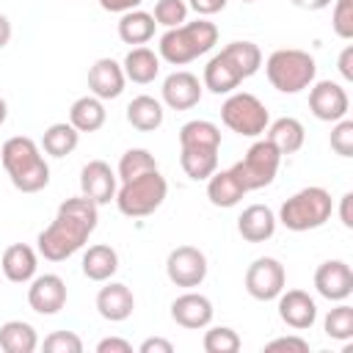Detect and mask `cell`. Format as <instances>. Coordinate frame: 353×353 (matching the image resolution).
Instances as JSON below:
<instances>
[{"label": "cell", "mask_w": 353, "mask_h": 353, "mask_svg": "<svg viewBox=\"0 0 353 353\" xmlns=\"http://www.w3.org/2000/svg\"><path fill=\"white\" fill-rule=\"evenodd\" d=\"M215 44H218L215 22L199 17L196 22H182L176 28H165V33L160 36V44H157V55H160V61H165L171 66H185V63L196 61L199 55H207Z\"/></svg>", "instance_id": "3"}, {"label": "cell", "mask_w": 353, "mask_h": 353, "mask_svg": "<svg viewBox=\"0 0 353 353\" xmlns=\"http://www.w3.org/2000/svg\"><path fill=\"white\" fill-rule=\"evenodd\" d=\"M221 121L237 135L256 138L268 130L270 113L259 97H254L248 91H232L221 105Z\"/></svg>", "instance_id": "7"}, {"label": "cell", "mask_w": 353, "mask_h": 353, "mask_svg": "<svg viewBox=\"0 0 353 353\" xmlns=\"http://www.w3.org/2000/svg\"><path fill=\"white\" fill-rule=\"evenodd\" d=\"M331 212H334L331 193L320 185H309L292 193L279 207L276 221L290 232H309V229H320L331 218Z\"/></svg>", "instance_id": "4"}, {"label": "cell", "mask_w": 353, "mask_h": 353, "mask_svg": "<svg viewBox=\"0 0 353 353\" xmlns=\"http://www.w3.org/2000/svg\"><path fill=\"white\" fill-rule=\"evenodd\" d=\"M121 69H124V77L127 80H132V83H138V85H146V83H152L157 74H160V55L154 52V50H149V47H132L127 55H124V61H121Z\"/></svg>", "instance_id": "24"}, {"label": "cell", "mask_w": 353, "mask_h": 353, "mask_svg": "<svg viewBox=\"0 0 353 353\" xmlns=\"http://www.w3.org/2000/svg\"><path fill=\"white\" fill-rule=\"evenodd\" d=\"M243 3H256V0H243Z\"/></svg>", "instance_id": "52"}, {"label": "cell", "mask_w": 353, "mask_h": 353, "mask_svg": "<svg viewBox=\"0 0 353 353\" xmlns=\"http://www.w3.org/2000/svg\"><path fill=\"white\" fill-rule=\"evenodd\" d=\"M165 119V110H163V102L149 97V94H141V97H132V102L127 105V121L130 127L141 130V132H152L163 124Z\"/></svg>", "instance_id": "28"}, {"label": "cell", "mask_w": 353, "mask_h": 353, "mask_svg": "<svg viewBox=\"0 0 353 353\" xmlns=\"http://www.w3.org/2000/svg\"><path fill=\"white\" fill-rule=\"evenodd\" d=\"M331 149L339 157H353V121L345 116L331 127Z\"/></svg>", "instance_id": "41"}, {"label": "cell", "mask_w": 353, "mask_h": 353, "mask_svg": "<svg viewBox=\"0 0 353 353\" xmlns=\"http://www.w3.org/2000/svg\"><path fill=\"white\" fill-rule=\"evenodd\" d=\"M154 25H157V22H154V17H152L149 11L132 8V11H124V14H121L116 30H119V39H121L124 44L141 47V44H146V41L154 36Z\"/></svg>", "instance_id": "29"}, {"label": "cell", "mask_w": 353, "mask_h": 353, "mask_svg": "<svg viewBox=\"0 0 353 353\" xmlns=\"http://www.w3.org/2000/svg\"><path fill=\"white\" fill-rule=\"evenodd\" d=\"M323 331H325L331 339L347 342V339L353 336V306H347V303L339 301V306H334V309L325 314Z\"/></svg>", "instance_id": "37"}, {"label": "cell", "mask_w": 353, "mask_h": 353, "mask_svg": "<svg viewBox=\"0 0 353 353\" xmlns=\"http://www.w3.org/2000/svg\"><path fill=\"white\" fill-rule=\"evenodd\" d=\"M119 270V254L113 245L108 243H97L88 245V251L83 254V276L91 281H108L113 279Z\"/></svg>", "instance_id": "26"}, {"label": "cell", "mask_w": 353, "mask_h": 353, "mask_svg": "<svg viewBox=\"0 0 353 353\" xmlns=\"http://www.w3.org/2000/svg\"><path fill=\"white\" fill-rule=\"evenodd\" d=\"M36 268H39V254L28 245V243H14L3 251V259H0V270L8 281L14 284H28L33 276H36Z\"/></svg>", "instance_id": "21"}, {"label": "cell", "mask_w": 353, "mask_h": 353, "mask_svg": "<svg viewBox=\"0 0 353 353\" xmlns=\"http://www.w3.org/2000/svg\"><path fill=\"white\" fill-rule=\"evenodd\" d=\"M77 143H80V132L69 121H55L41 135V149L50 157H66L77 149Z\"/></svg>", "instance_id": "32"}, {"label": "cell", "mask_w": 353, "mask_h": 353, "mask_svg": "<svg viewBox=\"0 0 353 353\" xmlns=\"http://www.w3.org/2000/svg\"><path fill=\"white\" fill-rule=\"evenodd\" d=\"M331 28L339 39H345V41L353 39V0H334Z\"/></svg>", "instance_id": "39"}, {"label": "cell", "mask_w": 353, "mask_h": 353, "mask_svg": "<svg viewBox=\"0 0 353 353\" xmlns=\"http://www.w3.org/2000/svg\"><path fill=\"white\" fill-rule=\"evenodd\" d=\"M124 83H127L124 69H121V63L113 61V58H97V61L91 63V69H88V88H91V94H94L97 99H102V102L121 97Z\"/></svg>", "instance_id": "18"}, {"label": "cell", "mask_w": 353, "mask_h": 353, "mask_svg": "<svg viewBox=\"0 0 353 353\" xmlns=\"http://www.w3.org/2000/svg\"><path fill=\"white\" fill-rule=\"evenodd\" d=\"M229 0H188V8H193L199 17H212L226 8Z\"/></svg>", "instance_id": "44"}, {"label": "cell", "mask_w": 353, "mask_h": 353, "mask_svg": "<svg viewBox=\"0 0 353 353\" xmlns=\"http://www.w3.org/2000/svg\"><path fill=\"white\" fill-rule=\"evenodd\" d=\"M276 212L268 204H251L237 218V232L245 243H265L276 234Z\"/></svg>", "instance_id": "20"}, {"label": "cell", "mask_w": 353, "mask_h": 353, "mask_svg": "<svg viewBox=\"0 0 353 353\" xmlns=\"http://www.w3.org/2000/svg\"><path fill=\"white\" fill-rule=\"evenodd\" d=\"M152 17L163 28H176V25L188 22V3L185 0H157Z\"/></svg>", "instance_id": "38"}, {"label": "cell", "mask_w": 353, "mask_h": 353, "mask_svg": "<svg viewBox=\"0 0 353 353\" xmlns=\"http://www.w3.org/2000/svg\"><path fill=\"white\" fill-rule=\"evenodd\" d=\"M165 276L171 284L193 290L207 279V256L196 245H176L165 259Z\"/></svg>", "instance_id": "10"}, {"label": "cell", "mask_w": 353, "mask_h": 353, "mask_svg": "<svg viewBox=\"0 0 353 353\" xmlns=\"http://www.w3.org/2000/svg\"><path fill=\"white\" fill-rule=\"evenodd\" d=\"M138 350L141 353H174V345L168 339H163V336H149V339L141 342Z\"/></svg>", "instance_id": "45"}, {"label": "cell", "mask_w": 353, "mask_h": 353, "mask_svg": "<svg viewBox=\"0 0 353 353\" xmlns=\"http://www.w3.org/2000/svg\"><path fill=\"white\" fill-rule=\"evenodd\" d=\"M119 190V176L105 160H88L80 171V193L94 204H110Z\"/></svg>", "instance_id": "14"}, {"label": "cell", "mask_w": 353, "mask_h": 353, "mask_svg": "<svg viewBox=\"0 0 353 353\" xmlns=\"http://www.w3.org/2000/svg\"><path fill=\"white\" fill-rule=\"evenodd\" d=\"M281 157L284 154L268 138H262V141L251 143L248 152H245V157L232 165V174L240 179V185L245 190H259V188H268L276 179L279 165H281Z\"/></svg>", "instance_id": "8"}, {"label": "cell", "mask_w": 353, "mask_h": 353, "mask_svg": "<svg viewBox=\"0 0 353 353\" xmlns=\"http://www.w3.org/2000/svg\"><path fill=\"white\" fill-rule=\"evenodd\" d=\"M245 193H248V190L240 185V179L232 174V168L212 171V174L207 176V199H210V204H215V207L229 210V207L240 204V199H243Z\"/></svg>", "instance_id": "23"}, {"label": "cell", "mask_w": 353, "mask_h": 353, "mask_svg": "<svg viewBox=\"0 0 353 353\" xmlns=\"http://www.w3.org/2000/svg\"><path fill=\"white\" fill-rule=\"evenodd\" d=\"M295 8H303V11H323L331 6V0H290Z\"/></svg>", "instance_id": "49"}, {"label": "cell", "mask_w": 353, "mask_h": 353, "mask_svg": "<svg viewBox=\"0 0 353 353\" xmlns=\"http://www.w3.org/2000/svg\"><path fill=\"white\" fill-rule=\"evenodd\" d=\"M41 347L47 353H83V339L74 331H52L50 336H44Z\"/></svg>", "instance_id": "40"}, {"label": "cell", "mask_w": 353, "mask_h": 353, "mask_svg": "<svg viewBox=\"0 0 353 353\" xmlns=\"http://www.w3.org/2000/svg\"><path fill=\"white\" fill-rule=\"evenodd\" d=\"M339 221L345 229H353V193H345L339 199Z\"/></svg>", "instance_id": "48"}, {"label": "cell", "mask_w": 353, "mask_h": 353, "mask_svg": "<svg viewBox=\"0 0 353 353\" xmlns=\"http://www.w3.org/2000/svg\"><path fill=\"white\" fill-rule=\"evenodd\" d=\"M105 119H108V110H105L102 99H97L94 94L77 97L69 108V124L77 132H97V130H102Z\"/></svg>", "instance_id": "25"}, {"label": "cell", "mask_w": 353, "mask_h": 353, "mask_svg": "<svg viewBox=\"0 0 353 353\" xmlns=\"http://www.w3.org/2000/svg\"><path fill=\"white\" fill-rule=\"evenodd\" d=\"M201 94H204V85L201 80L193 74V72H171L165 80H163V88H160V97L163 102L171 108V110H190L201 102Z\"/></svg>", "instance_id": "15"}, {"label": "cell", "mask_w": 353, "mask_h": 353, "mask_svg": "<svg viewBox=\"0 0 353 353\" xmlns=\"http://www.w3.org/2000/svg\"><path fill=\"white\" fill-rule=\"evenodd\" d=\"M97 353H132V345L121 336H105L97 342Z\"/></svg>", "instance_id": "43"}, {"label": "cell", "mask_w": 353, "mask_h": 353, "mask_svg": "<svg viewBox=\"0 0 353 353\" xmlns=\"http://www.w3.org/2000/svg\"><path fill=\"white\" fill-rule=\"evenodd\" d=\"M240 83H243L240 72L232 66V61H229L223 52H215V55L207 61L204 74H201V85H204L207 91H212V94L221 97V94H232Z\"/></svg>", "instance_id": "22"}, {"label": "cell", "mask_w": 353, "mask_h": 353, "mask_svg": "<svg viewBox=\"0 0 353 353\" xmlns=\"http://www.w3.org/2000/svg\"><path fill=\"white\" fill-rule=\"evenodd\" d=\"M179 165L190 179L201 182L212 171H218V149H212V146H179Z\"/></svg>", "instance_id": "30"}, {"label": "cell", "mask_w": 353, "mask_h": 353, "mask_svg": "<svg viewBox=\"0 0 353 353\" xmlns=\"http://www.w3.org/2000/svg\"><path fill=\"white\" fill-rule=\"evenodd\" d=\"M168 196V182L160 171H149L141 174L130 182H121V188L116 190V207L121 215L127 218H146L152 215Z\"/></svg>", "instance_id": "6"}, {"label": "cell", "mask_w": 353, "mask_h": 353, "mask_svg": "<svg viewBox=\"0 0 353 353\" xmlns=\"http://www.w3.org/2000/svg\"><path fill=\"white\" fill-rule=\"evenodd\" d=\"M39 347V334L25 320H6L0 325V350L6 353H33Z\"/></svg>", "instance_id": "31"}, {"label": "cell", "mask_w": 353, "mask_h": 353, "mask_svg": "<svg viewBox=\"0 0 353 353\" xmlns=\"http://www.w3.org/2000/svg\"><path fill=\"white\" fill-rule=\"evenodd\" d=\"M143 0H99V6L105 8V11H110V14H124V11H132V8H138Z\"/></svg>", "instance_id": "47"}, {"label": "cell", "mask_w": 353, "mask_h": 353, "mask_svg": "<svg viewBox=\"0 0 353 353\" xmlns=\"http://www.w3.org/2000/svg\"><path fill=\"white\" fill-rule=\"evenodd\" d=\"M11 33H14V28H11L8 17H6V14H0V50L11 41Z\"/></svg>", "instance_id": "50"}, {"label": "cell", "mask_w": 353, "mask_h": 353, "mask_svg": "<svg viewBox=\"0 0 353 353\" xmlns=\"http://www.w3.org/2000/svg\"><path fill=\"white\" fill-rule=\"evenodd\" d=\"M97 221H99V204H94L88 196H72L66 199L52 223L47 229L39 232L36 243H39V254L47 259V262H63L69 259L72 254H77L88 234L97 229Z\"/></svg>", "instance_id": "1"}, {"label": "cell", "mask_w": 353, "mask_h": 353, "mask_svg": "<svg viewBox=\"0 0 353 353\" xmlns=\"http://www.w3.org/2000/svg\"><path fill=\"white\" fill-rule=\"evenodd\" d=\"M265 350H295V353H309V342L298 334H290V336H276L265 345Z\"/></svg>", "instance_id": "42"}, {"label": "cell", "mask_w": 353, "mask_h": 353, "mask_svg": "<svg viewBox=\"0 0 353 353\" xmlns=\"http://www.w3.org/2000/svg\"><path fill=\"white\" fill-rule=\"evenodd\" d=\"M179 146H212L221 149V127L207 119H193L179 127Z\"/></svg>", "instance_id": "34"}, {"label": "cell", "mask_w": 353, "mask_h": 353, "mask_svg": "<svg viewBox=\"0 0 353 353\" xmlns=\"http://www.w3.org/2000/svg\"><path fill=\"white\" fill-rule=\"evenodd\" d=\"M314 290L325 301H347L353 295V270L345 259H325L314 270Z\"/></svg>", "instance_id": "12"}, {"label": "cell", "mask_w": 353, "mask_h": 353, "mask_svg": "<svg viewBox=\"0 0 353 353\" xmlns=\"http://www.w3.org/2000/svg\"><path fill=\"white\" fill-rule=\"evenodd\" d=\"M212 314H215L212 301H210L207 295H201V292H193V290L182 292V295L174 298V303H171V320H174L176 325L188 328V331H201V328H207V325L212 323Z\"/></svg>", "instance_id": "16"}, {"label": "cell", "mask_w": 353, "mask_h": 353, "mask_svg": "<svg viewBox=\"0 0 353 353\" xmlns=\"http://www.w3.org/2000/svg\"><path fill=\"white\" fill-rule=\"evenodd\" d=\"M0 163L19 193H39L50 185V165L41 146L28 135H14L0 146Z\"/></svg>", "instance_id": "2"}, {"label": "cell", "mask_w": 353, "mask_h": 353, "mask_svg": "<svg viewBox=\"0 0 353 353\" xmlns=\"http://www.w3.org/2000/svg\"><path fill=\"white\" fill-rule=\"evenodd\" d=\"M135 309V295L127 284L121 281H110L97 292V312L99 317L110 320V323H124Z\"/></svg>", "instance_id": "19"}, {"label": "cell", "mask_w": 353, "mask_h": 353, "mask_svg": "<svg viewBox=\"0 0 353 353\" xmlns=\"http://www.w3.org/2000/svg\"><path fill=\"white\" fill-rule=\"evenodd\" d=\"M6 119H8V105H6V99L0 97V127L6 124Z\"/></svg>", "instance_id": "51"}, {"label": "cell", "mask_w": 353, "mask_h": 353, "mask_svg": "<svg viewBox=\"0 0 353 353\" xmlns=\"http://www.w3.org/2000/svg\"><path fill=\"white\" fill-rule=\"evenodd\" d=\"M287 284V270L276 256H259L245 270V292L254 301H276Z\"/></svg>", "instance_id": "9"}, {"label": "cell", "mask_w": 353, "mask_h": 353, "mask_svg": "<svg viewBox=\"0 0 353 353\" xmlns=\"http://www.w3.org/2000/svg\"><path fill=\"white\" fill-rule=\"evenodd\" d=\"M265 132H268L265 138H268L281 154H295V152L303 146V141H306L303 124H301L298 119H292V116H281V119L270 121Z\"/></svg>", "instance_id": "27"}, {"label": "cell", "mask_w": 353, "mask_h": 353, "mask_svg": "<svg viewBox=\"0 0 353 353\" xmlns=\"http://www.w3.org/2000/svg\"><path fill=\"white\" fill-rule=\"evenodd\" d=\"M336 69L342 74V80H353V44H347L342 52H339V61H336Z\"/></svg>", "instance_id": "46"}, {"label": "cell", "mask_w": 353, "mask_h": 353, "mask_svg": "<svg viewBox=\"0 0 353 353\" xmlns=\"http://www.w3.org/2000/svg\"><path fill=\"white\" fill-rule=\"evenodd\" d=\"M149 171H157L154 154L149 149H143V146H132V149H127L121 154L119 168H116V176H119V182H130V179H135L141 174H149Z\"/></svg>", "instance_id": "35"}, {"label": "cell", "mask_w": 353, "mask_h": 353, "mask_svg": "<svg viewBox=\"0 0 353 353\" xmlns=\"http://www.w3.org/2000/svg\"><path fill=\"white\" fill-rule=\"evenodd\" d=\"M279 317L295 331H306L317 320V303L306 290H281L279 292Z\"/></svg>", "instance_id": "17"}, {"label": "cell", "mask_w": 353, "mask_h": 353, "mask_svg": "<svg viewBox=\"0 0 353 353\" xmlns=\"http://www.w3.org/2000/svg\"><path fill=\"white\" fill-rule=\"evenodd\" d=\"M240 345H243L240 334L234 328H229V325H212L201 336V347L207 353H237Z\"/></svg>", "instance_id": "36"}, {"label": "cell", "mask_w": 353, "mask_h": 353, "mask_svg": "<svg viewBox=\"0 0 353 353\" xmlns=\"http://www.w3.org/2000/svg\"><path fill=\"white\" fill-rule=\"evenodd\" d=\"M28 306L36 314H58L66 306V281L58 273H44L33 276L28 281Z\"/></svg>", "instance_id": "13"}, {"label": "cell", "mask_w": 353, "mask_h": 353, "mask_svg": "<svg viewBox=\"0 0 353 353\" xmlns=\"http://www.w3.org/2000/svg\"><path fill=\"white\" fill-rule=\"evenodd\" d=\"M265 74L270 85L281 94H298L314 83L317 63L306 50L298 47H281L273 50L265 61Z\"/></svg>", "instance_id": "5"}, {"label": "cell", "mask_w": 353, "mask_h": 353, "mask_svg": "<svg viewBox=\"0 0 353 353\" xmlns=\"http://www.w3.org/2000/svg\"><path fill=\"white\" fill-rule=\"evenodd\" d=\"M309 110L314 119L320 121H339L347 116L350 110V97L345 91V85L334 83V80H317L309 85Z\"/></svg>", "instance_id": "11"}, {"label": "cell", "mask_w": 353, "mask_h": 353, "mask_svg": "<svg viewBox=\"0 0 353 353\" xmlns=\"http://www.w3.org/2000/svg\"><path fill=\"white\" fill-rule=\"evenodd\" d=\"M221 52L232 61V66L240 72L243 80H248L251 74H256L259 66H262V50L254 41H229Z\"/></svg>", "instance_id": "33"}]
</instances>
